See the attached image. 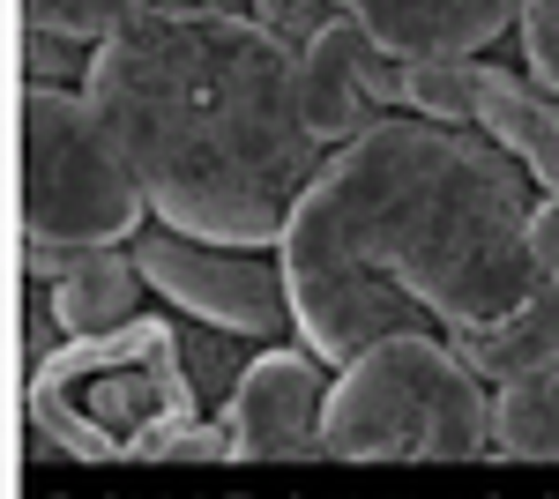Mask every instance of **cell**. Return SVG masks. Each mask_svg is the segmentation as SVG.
Segmentation results:
<instances>
[{
  "label": "cell",
  "mask_w": 559,
  "mask_h": 499,
  "mask_svg": "<svg viewBox=\"0 0 559 499\" xmlns=\"http://www.w3.org/2000/svg\"><path fill=\"white\" fill-rule=\"evenodd\" d=\"M530 216L537 179L485 127L388 112L336 142L292 202L276 239L292 329L329 366H350L403 329L500 321L545 284Z\"/></svg>",
  "instance_id": "1"
},
{
  "label": "cell",
  "mask_w": 559,
  "mask_h": 499,
  "mask_svg": "<svg viewBox=\"0 0 559 499\" xmlns=\"http://www.w3.org/2000/svg\"><path fill=\"white\" fill-rule=\"evenodd\" d=\"M90 105L120 127L150 216L216 239L276 247L329 142L306 127L299 45L247 8H157L90 52Z\"/></svg>",
  "instance_id": "2"
},
{
  "label": "cell",
  "mask_w": 559,
  "mask_h": 499,
  "mask_svg": "<svg viewBox=\"0 0 559 499\" xmlns=\"http://www.w3.org/2000/svg\"><path fill=\"white\" fill-rule=\"evenodd\" d=\"M492 411V380L471 373L448 335L403 329L336 366L321 448L329 462H485L500 455Z\"/></svg>",
  "instance_id": "3"
},
{
  "label": "cell",
  "mask_w": 559,
  "mask_h": 499,
  "mask_svg": "<svg viewBox=\"0 0 559 499\" xmlns=\"http://www.w3.org/2000/svg\"><path fill=\"white\" fill-rule=\"evenodd\" d=\"M187 411L202 403L179 366L173 306L105 335H68L31 366V455L45 470H120L150 425Z\"/></svg>",
  "instance_id": "4"
},
{
  "label": "cell",
  "mask_w": 559,
  "mask_h": 499,
  "mask_svg": "<svg viewBox=\"0 0 559 499\" xmlns=\"http://www.w3.org/2000/svg\"><path fill=\"white\" fill-rule=\"evenodd\" d=\"M150 224V187L90 90L23 83V239L134 247Z\"/></svg>",
  "instance_id": "5"
},
{
  "label": "cell",
  "mask_w": 559,
  "mask_h": 499,
  "mask_svg": "<svg viewBox=\"0 0 559 499\" xmlns=\"http://www.w3.org/2000/svg\"><path fill=\"white\" fill-rule=\"evenodd\" d=\"M134 261H142L150 292L165 298L173 313L216 321V329L254 335V343L299 335L292 329V284H284L276 247H216V239L157 224V231L134 239Z\"/></svg>",
  "instance_id": "6"
},
{
  "label": "cell",
  "mask_w": 559,
  "mask_h": 499,
  "mask_svg": "<svg viewBox=\"0 0 559 499\" xmlns=\"http://www.w3.org/2000/svg\"><path fill=\"white\" fill-rule=\"evenodd\" d=\"M329 380H336V366L313 343H299V335L261 343L254 366L239 373V388L216 411L239 440V462H329V448H321Z\"/></svg>",
  "instance_id": "7"
},
{
  "label": "cell",
  "mask_w": 559,
  "mask_h": 499,
  "mask_svg": "<svg viewBox=\"0 0 559 499\" xmlns=\"http://www.w3.org/2000/svg\"><path fill=\"white\" fill-rule=\"evenodd\" d=\"M403 75L411 60L388 52L358 15H336L321 38L299 45V97H306V127L336 150V142H358L366 127H381L388 112H411L403 97Z\"/></svg>",
  "instance_id": "8"
},
{
  "label": "cell",
  "mask_w": 559,
  "mask_h": 499,
  "mask_svg": "<svg viewBox=\"0 0 559 499\" xmlns=\"http://www.w3.org/2000/svg\"><path fill=\"white\" fill-rule=\"evenodd\" d=\"M403 60H455L492 52L522 23V0H336Z\"/></svg>",
  "instance_id": "9"
},
{
  "label": "cell",
  "mask_w": 559,
  "mask_h": 499,
  "mask_svg": "<svg viewBox=\"0 0 559 499\" xmlns=\"http://www.w3.org/2000/svg\"><path fill=\"white\" fill-rule=\"evenodd\" d=\"M440 335H448V343L463 351V366L485 373L492 388H508V380H522V373H545V366H559V276H545V284L522 298V306H508L500 321H448Z\"/></svg>",
  "instance_id": "10"
},
{
  "label": "cell",
  "mask_w": 559,
  "mask_h": 499,
  "mask_svg": "<svg viewBox=\"0 0 559 499\" xmlns=\"http://www.w3.org/2000/svg\"><path fill=\"white\" fill-rule=\"evenodd\" d=\"M52 292V313H60V329L68 335H105L120 329V321H134V313H150V276H142V261H134V247H97L83 253L60 284H45Z\"/></svg>",
  "instance_id": "11"
},
{
  "label": "cell",
  "mask_w": 559,
  "mask_h": 499,
  "mask_svg": "<svg viewBox=\"0 0 559 499\" xmlns=\"http://www.w3.org/2000/svg\"><path fill=\"white\" fill-rule=\"evenodd\" d=\"M500 395V462H559V366L545 373H522L508 388H492Z\"/></svg>",
  "instance_id": "12"
},
{
  "label": "cell",
  "mask_w": 559,
  "mask_h": 499,
  "mask_svg": "<svg viewBox=\"0 0 559 499\" xmlns=\"http://www.w3.org/2000/svg\"><path fill=\"white\" fill-rule=\"evenodd\" d=\"M179 329V366H187V388H194V403L202 411H224V395L239 388V373L254 366V335H231L216 329V321H194V313H173Z\"/></svg>",
  "instance_id": "13"
},
{
  "label": "cell",
  "mask_w": 559,
  "mask_h": 499,
  "mask_svg": "<svg viewBox=\"0 0 559 499\" xmlns=\"http://www.w3.org/2000/svg\"><path fill=\"white\" fill-rule=\"evenodd\" d=\"M134 462H239V440L216 411H187V417H165L134 440Z\"/></svg>",
  "instance_id": "14"
},
{
  "label": "cell",
  "mask_w": 559,
  "mask_h": 499,
  "mask_svg": "<svg viewBox=\"0 0 559 499\" xmlns=\"http://www.w3.org/2000/svg\"><path fill=\"white\" fill-rule=\"evenodd\" d=\"M157 8H179V0H23V23H45V31H75V38H112L134 15H157Z\"/></svg>",
  "instance_id": "15"
},
{
  "label": "cell",
  "mask_w": 559,
  "mask_h": 499,
  "mask_svg": "<svg viewBox=\"0 0 559 499\" xmlns=\"http://www.w3.org/2000/svg\"><path fill=\"white\" fill-rule=\"evenodd\" d=\"M90 52H97V45L75 38V31H45V23H23V83L83 90V83H90Z\"/></svg>",
  "instance_id": "16"
},
{
  "label": "cell",
  "mask_w": 559,
  "mask_h": 499,
  "mask_svg": "<svg viewBox=\"0 0 559 499\" xmlns=\"http://www.w3.org/2000/svg\"><path fill=\"white\" fill-rule=\"evenodd\" d=\"M522 75L559 97V0H522Z\"/></svg>",
  "instance_id": "17"
},
{
  "label": "cell",
  "mask_w": 559,
  "mask_h": 499,
  "mask_svg": "<svg viewBox=\"0 0 559 499\" xmlns=\"http://www.w3.org/2000/svg\"><path fill=\"white\" fill-rule=\"evenodd\" d=\"M247 15H254L261 31H276L284 45H306V38H321L344 8H336V0H254Z\"/></svg>",
  "instance_id": "18"
},
{
  "label": "cell",
  "mask_w": 559,
  "mask_h": 499,
  "mask_svg": "<svg viewBox=\"0 0 559 499\" xmlns=\"http://www.w3.org/2000/svg\"><path fill=\"white\" fill-rule=\"evenodd\" d=\"M530 247H537V269L559 276V194H537V216H530Z\"/></svg>",
  "instance_id": "19"
},
{
  "label": "cell",
  "mask_w": 559,
  "mask_h": 499,
  "mask_svg": "<svg viewBox=\"0 0 559 499\" xmlns=\"http://www.w3.org/2000/svg\"><path fill=\"white\" fill-rule=\"evenodd\" d=\"M179 8H254V0H179Z\"/></svg>",
  "instance_id": "20"
}]
</instances>
